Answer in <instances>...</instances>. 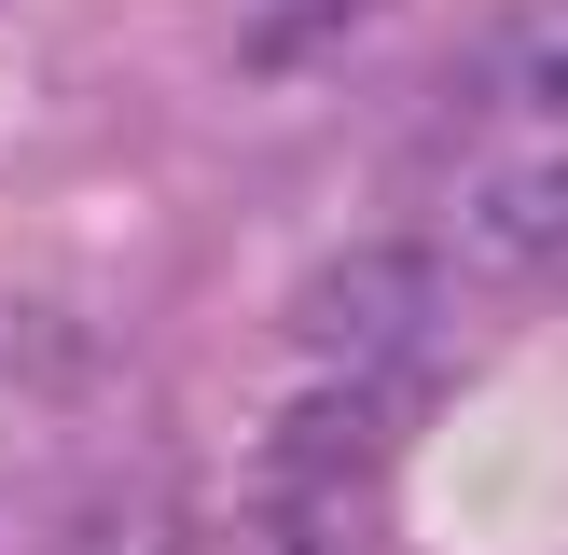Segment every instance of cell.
Wrapping results in <instances>:
<instances>
[{"label":"cell","mask_w":568,"mask_h":555,"mask_svg":"<svg viewBox=\"0 0 568 555\" xmlns=\"http://www.w3.org/2000/svg\"><path fill=\"white\" fill-rule=\"evenodd\" d=\"M430 320H444V264L403 250V236L333 250V264L292 292V347L320 361V375H388V361L430 347Z\"/></svg>","instance_id":"obj_1"},{"label":"cell","mask_w":568,"mask_h":555,"mask_svg":"<svg viewBox=\"0 0 568 555\" xmlns=\"http://www.w3.org/2000/svg\"><path fill=\"white\" fill-rule=\"evenodd\" d=\"M458 222L486 264H568V125L527 139V153H486L458 181Z\"/></svg>","instance_id":"obj_2"},{"label":"cell","mask_w":568,"mask_h":555,"mask_svg":"<svg viewBox=\"0 0 568 555\" xmlns=\"http://www.w3.org/2000/svg\"><path fill=\"white\" fill-rule=\"evenodd\" d=\"M486 83L514 111H555V125H568V0H527V14L499 28V42H486Z\"/></svg>","instance_id":"obj_3"},{"label":"cell","mask_w":568,"mask_h":555,"mask_svg":"<svg viewBox=\"0 0 568 555\" xmlns=\"http://www.w3.org/2000/svg\"><path fill=\"white\" fill-rule=\"evenodd\" d=\"M55 555H194V542H181V500H166V486H111L98 514H70Z\"/></svg>","instance_id":"obj_4"}]
</instances>
